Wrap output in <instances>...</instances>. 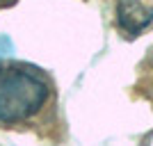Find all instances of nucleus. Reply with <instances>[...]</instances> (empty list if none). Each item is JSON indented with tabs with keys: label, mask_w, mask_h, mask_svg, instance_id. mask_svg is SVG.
Instances as JSON below:
<instances>
[{
	"label": "nucleus",
	"mask_w": 153,
	"mask_h": 146,
	"mask_svg": "<svg viewBox=\"0 0 153 146\" xmlns=\"http://www.w3.org/2000/svg\"><path fill=\"white\" fill-rule=\"evenodd\" d=\"M55 91L44 71L21 62H0V126H30L53 107Z\"/></svg>",
	"instance_id": "obj_1"
},
{
	"label": "nucleus",
	"mask_w": 153,
	"mask_h": 146,
	"mask_svg": "<svg viewBox=\"0 0 153 146\" xmlns=\"http://www.w3.org/2000/svg\"><path fill=\"white\" fill-rule=\"evenodd\" d=\"M117 21L119 27L128 37H137L144 27L153 21V9L142 0H119L117 5Z\"/></svg>",
	"instance_id": "obj_2"
}]
</instances>
